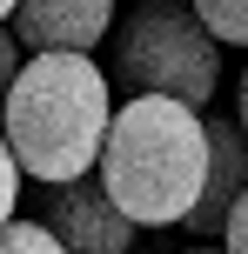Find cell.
Returning a JSON list of instances; mask_svg holds the SVG:
<instances>
[{
  "label": "cell",
  "instance_id": "8fae6325",
  "mask_svg": "<svg viewBox=\"0 0 248 254\" xmlns=\"http://www.w3.org/2000/svg\"><path fill=\"white\" fill-rule=\"evenodd\" d=\"M13 74H20V40H13V27H0V101H7Z\"/></svg>",
  "mask_w": 248,
  "mask_h": 254
},
{
  "label": "cell",
  "instance_id": "6da1fadb",
  "mask_svg": "<svg viewBox=\"0 0 248 254\" xmlns=\"http://www.w3.org/2000/svg\"><path fill=\"white\" fill-rule=\"evenodd\" d=\"M107 127H114V80L87 54H27L0 101V134L27 181H81L101 167Z\"/></svg>",
  "mask_w": 248,
  "mask_h": 254
},
{
  "label": "cell",
  "instance_id": "30bf717a",
  "mask_svg": "<svg viewBox=\"0 0 248 254\" xmlns=\"http://www.w3.org/2000/svg\"><path fill=\"white\" fill-rule=\"evenodd\" d=\"M222 254H248V188H242V201L228 207V228H222Z\"/></svg>",
  "mask_w": 248,
  "mask_h": 254
},
{
  "label": "cell",
  "instance_id": "52a82bcc",
  "mask_svg": "<svg viewBox=\"0 0 248 254\" xmlns=\"http://www.w3.org/2000/svg\"><path fill=\"white\" fill-rule=\"evenodd\" d=\"M222 47H248V0H188Z\"/></svg>",
  "mask_w": 248,
  "mask_h": 254
},
{
  "label": "cell",
  "instance_id": "5bb4252c",
  "mask_svg": "<svg viewBox=\"0 0 248 254\" xmlns=\"http://www.w3.org/2000/svg\"><path fill=\"white\" fill-rule=\"evenodd\" d=\"M181 254H222V248H181Z\"/></svg>",
  "mask_w": 248,
  "mask_h": 254
},
{
  "label": "cell",
  "instance_id": "4fadbf2b",
  "mask_svg": "<svg viewBox=\"0 0 248 254\" xmlns=\"http://www.w3.org/2000/svg\"><path fill=\"white\" fill-rule=\"evenodd\" d=\"M13 7H20V0H0V27H7V20H13Z\"/></svg>",
  "mask_w": 248,
  "mask_h": 254
},
{
  "label": "cell",
  "instance_id": "7a4b0ae2",
  "mask_svg": "<svg viewBox=\"0 0 248 254\" xmlns=\"http://www.w3.org/2000/svg\"><path fill=\"white\" fill-rule=\"evenodd\" d=\"M208 181V121L174 94H128L101 147V188L134 228H174Z\"/></svg>",
  "mask_w": 248,
  "mask_h": 254
},
{
  "label": "cell",
  "instance_id": "5b68a950",
  "mask_svg": "<svg viewBox=\"0 0 248 254\" xmlns=\"http://www.w3.org/2000/svg\"><path fill=\"white\" fill-rule=\"evenodd\" d=\"M7 27L27 54H94L114 34V0H20Z\"/></svg>",
  "mask_w": 248,
  "mask_h": 254
},
{
  "label": "cell",
  "instance_id": "8992f818",
  "mask_svg": "<svg viewBox=\"0 0 248 254\" xmlns=\"http://www.w3.org/2000/svg\"><path fill=\"white\" fill-rule=\"evenodd\" d=\"M242 188H248V134L235 121H208V181H201V201H195V214L181 228L215 241L228 228V207L242 201Z\"/></svg>",
  "mask_w": 248,
  "mask_h": 254
},
{
  "label": "cell",
  "instance_id": "ba28073f",
  "mask_svg": "<svg viewBox=\"0 0 248 254\" xmlns=\"http://www.w3.org/2000/svg\"><path fill=\"white\" fill-rule=\"evenodd\" d=\"M0 254H67V248L54 241L47 221H20V214H13L7 228H0Z\"/></svg>",
  "mask_w": 248,
  "mask_h": 254
},
{
  "label": "cell",
  "instance_id": "277c9868",
  "mask_svg": "<svg viewBox=\"0 0 248 254\" xmlns=\"http://www.w3.org/2000/svg\"><path fill=\"white\" fill-rule=\"evenodd\" d=\"M40 221L54 228V241L67 254H128L134 248V221L121 214V201L101 188V181H61V188L47 194V207H40Z\"/></svg>",
  "mask_w": 248,
  "mask_h": 254
},
{
  "label": "cell",
  "instance_id": "7c38bea8",
  "mask_svg": "<svg viewBox=\"0 0 248 254\" xmlns=\"http://www.w3.org/2000/svg\"><path fill=\"white\" fill-rule=\"evenodd\" d=\"M235 127L248 134V67H242V87H235Z\"/></svg>",
  "mask_w": 248,
  "mask_h": 254
},
{
  "label": "cell",
  "instance_id": "3957f363",
  "mask_svg": "<svg viewBox=\"0 0 248 254\" xmlns=\"http://www.w3.org/2000/svg\"><path fill=\"white\" fill-rule=\"evenodd\" d=\"M107 80L121 94H174L188 107H208L222 87V40L188 0H141L107 34Z\"/></svg>",
  "mask_w": 248,
  "mask_h": 254
},
{
  "label": "cell",
  "instance_id": "9c48e42d",
  "mask_svg": "<svg viewBox=\"0 0 248 254\" xmlns=\"http://www.w3.org/2000/svg\"><path fill=\"white\" fill-rule=\"evenodd\" d=\"M13 201H20V161H13L7 134H0V228L13 221Z\"/></svg>",
  "mask_w": 248,
  "mask_h": 254
}]
</instances>
